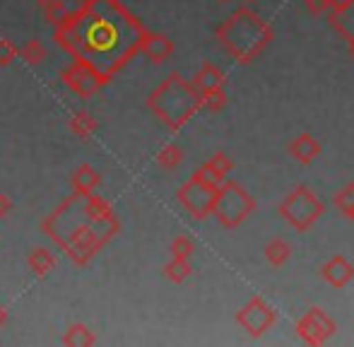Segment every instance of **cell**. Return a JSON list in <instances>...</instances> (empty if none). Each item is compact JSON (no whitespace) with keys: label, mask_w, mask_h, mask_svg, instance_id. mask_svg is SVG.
Here are the masks:
<instances>
[{"label":"cell","mask_w":354,"mask_h":347,"mask_svg":"<svg viewBox=\"0 0 354 347\" xmlns=\"http://www.w3.org/2000/svg\"><path fill=\"white\" fill-rule=\"evenodd\" d=\"M61 80H63V85H66L68 89H73V92L82 99H89L92 94H97L99 89L109 82L106 77L97 71V68L89 66V63H84V61H80V58H73L71 66L63 68Z\"/></svg>","instance_id":"obj_8"},{"label":"cell","mask_w":354,"mask_h":347,"mask_svg":"<svg viewBox=\"0 0 354 347\" xmlns=\"http://www.w3.org/2000/svg\"><path fill=\"white\" fill-rule=\"evenodd\" d=\"M277 212L294 232H308L323 217L326 205L311 188L301 183V186H297L282 198V203L277 205Z\"/></svg>","instance_id":"obj_5"},{"label":"cell","mask_w":354,"mask_h":347,"mask_svg":"<svg viewBox=\"0 0 354 347\" xmlns=\"http://www.w3.org/2000/svg\"><path fill=\"white\" fill-rule=\"evenodd\" d=\"M277 314L263 297H251L241 309L236 311V323L246 330L251 338H261L275 326Z\"/></svg>","instance_id":"obj_9"},{"label":"cell","mask_w":354,"mask_h":347,"mask_svg":"<svg viewBox=\"0 0 354 347\" xmlns=\"http://www.w3.org/2000/svg\"><path fill=\"white\" fill-rule=\"evenodd\" d=\"M34 3H39L41 8H46V5H48V3H53V0H34Z\"/></svg>","instance_id":"obj_35"},{"label":"cell","mask_w":354,"mask_h":347,"mask_svg":"<svg viewBox=\"0 0 354 347\" xmlns=\"http://www.w3.org/2000/svg\"><path fill=\"white\" fill-rule=\"evenodd\" d=\"M102 183V176L92 165H80L71 176V186L75 193H94Z\"/></svg>","instance_id":"obj_16"},{"label":"cell","mask_w":354,"mask_h":347,"mask_svg":"<svg viewBox=\"0 0 354 347\" xmlns=\"http://www.w3.org/2000/svg\"><path fill=\"white\" fill-rule=\"evenodd\" d=\"M214 37L222 44V48L239 63H251L261 56L268 48V44L272 41L275 32L272 27L261 17L258 12H253L251 8H236L217 29Z\"/></svg>","instance_id":"obj_3"},{"label":"cell","mask_w":354,"mask_h":347,"mask_svg":"<svg viewBox=\"0 0 354 347\" xmlns=\"http://www.w3.org/2000/svg\"><path fill=\"white\" fill-rule=\"evenodd\" d=\"M217 186H212L210 181L201 176V174H193L181 188H178L176 198L183 205V210L188 212L196 220H207L214 210V200H217Z\"/></svg>","instance_id":"obj_7"},{"label":"cell","mask_w":354,"mask_h":347,"mask_svg":"<svg viewBox=\"0 0 354 347\" xmlns=\"http://www.w3.org/2000/svg\"><path fill=\"white\" fill-rule=\"evenodd\" d=\"M41 229L75 265H87L121 232V222L104 198L73 191V196L44 220Z\"/></svg>","instance_id":"obj_2"},{"label":"cell","mask_w":354,"mask_h":347,"mask_svg":"<svg viewBox=\"0 0 354 347\" xmlns=\"http://www.w3.org/2000/svg\"><path fill=\"white\" fill-rule=\"evenodd\" d=\"M294 330H297L301 343L316 347V345H326L328 340L335 335L337 323L321 309V306H313V309H308L306 314L294 323Z\"/></svg>","instance_id":"obj_10"},{"label":"cell","mask_w":354,"mask_h":347,"mask_svg":"<svg viewBox=\"0 0 354 347\" xmlns=\"http://www.w3.org/2000/svg\"><path fill=\"white\" fill-rule=\"evenodd\" d=\"M56 256H53V251H48V249H34L32 254L27 256V265H29V270L34 272V275H39V277H44V275H48V272L56 268Z\"/></svg>","instance_id":"obj_18"},{"label":"cell","mask_w":354,"mask_h":347,"mask_svg":"<svg viewBox=\"0 0 354 347\" xmlns=\"http://www.w3.org/2000/svg\"><path fill=\"white\" fill-rule=\"evenodd\" d=\"M234 169V162L229 160L224 152H214V155L210 157V160L205 162V165L198 169V174H201L205 181H210L212 186H222L224 181H227V174Z\"/></svg>","instance_id":"obj_13"},{"label":"cell","mask_w":354,"mask_h":347,"mask_svg":"<svg viewBox=\"0 0 354 347\" xmlns=\"http://www.w3.org/2000/svg\"><path fill=\"white\" fill-rule=\"evenodd\" d=\"M287 150L294 162H299V165H311V162H316L318 157H321L323 147H321V142H318V138H313L311 133H299V135L289 142Z\"/></svg>","instance_id":"obj_12"},{"label":"cell","mask_w":354,"mask_h":347,"mask_svg":"<svg viewBox=\"0 0 354 347\" xmlns=\"http://www.w3.org/2000/svg\"><path fill=\"white\" fill-rule=\"evenodd\" d=\"M193 268H191V259H174L164 265V277H167L169 282H174V285H181V282H186L188 277H191Z\"/></svg>","instance_id":"obj_21"},{"label":"cell","mask_w":354,"mask_h":347,"mask_svg":"<svg viewBox=\"0 0 354 347\" xmlns=\"http://www.w3.org/2000/svg\"><path fill=\"white\" fill-rule=\"evenodd\" d=\"M17 56H19V48L10 39H0V68L10 66Z\"/></svg>","instance_id":"obj_29"},{"label":"cell","mask_w":354,"mask_h":347,"mask_svg":"<svg viewBox=\"0 0 354 347\" xmlns=\"http://www.w3.org/2000/svg\"><path fill=\"white\" fill-rule=\"evenodd\" d=\"M183 162V150L178 145H174V142H169V145H164L162 150L157 152V165L162 167V169H176L178 165Z\"/></svg>","instance_id":"obj_23"},{"label":"cell","mask_w":354,"mask_h":347,"mask_svg":"<svg viewBox=\"0 0 354 347\" xmlns=\"http://www.w3.org/2000/svg\"><path fill=\"white\" fill-rule=\"evenodd\" d=\"M333 203H335V207L342 212L345 217H350L354 212V181L345 183V186L340 188V191L335 193V198H333Z\"/></svg>","instance_id":"obj_25"},{"label":"cell","mask_w":354,"mask_h":347,"mask_svg":"<svg viewBox=\"0 0 354 347\" xmlns=\"http://www.w3.org/2000/svg\"><path fill=\"white\" fill-rule=\"evenodd\" d=\"M328 24L335 34H340L342 39L352 41L354 39V3L345 5V8H337L328 12Z\"/></svg>","instance_id":"obj_15"},{"label":"cell","mask_w":354,"mask_h":347,"mask_svg":"<svg viewBox=\"0 0 354 347\" xmlns=\"http://www.w3.org/2000/svg\"><path fill=\"white\" fill-rule=\"evenodd\" d=\"M263 254H266V261L270 263L272 268H280L289 261V256H292V246H289V241H284L282 236H275V239H270L266 244Z\"/></svg>","instance_id":"obj_19"},{"label":"cell","mask_w":354,"mask_h":347,"mask_svg":"<svg viewBox=\"0 0 354 347\" xmlns=\"http://www.w3.org/2000/svg\"><path fill=\"white\" fill-rule=\"evenodd\" d=\"M224 106H227V92H224V87L210 89V92H203V109L217 113V111H222Z\"/></svg>","instance_id":"obj_26"},{"label":"cell","mask_w":354,"mask_h":347,"mask_svg":"<svg viewBox=\"0 0 354 347\" xmlns=\"http://www.w3.org/2000/svg\"><path fill=\"white\" fill-rule=\"evenodd\" d=\"M19 56H22V61L27 63V66H39V63L46 61V46H44V41H39V39H29L22 51H19Z\"/></svg>","instance_id":"obj_24"},{"label":"cell","mask_w":354,"mask_h":347,"mask_svg":"<svg viewBox=\"0 0 354 347\" xmlns=\"http://www.w3.org/2000/svg\"><path fill=\"white\" fill-rule=\"evenodd\" d=\"M222 3H229V0H222Z\"/></svg>","instance_id":"obj_38"},{"label":"cell","mask_w":354,"mask_h":347,"mask_svg":"<svg viewBox=\"0 0 354 347\" xmlns=\"http://www.w3.org/2000/svg\"><path fill=\"white\" fill-rule=\"evenodd\" d=\"M97 126H99L97 118L89 111H77V113H73V118H71V131L77 138H82V140H87V138L97 131Z\"/></svg>","instance_id":"obj_22"},{"label":"cell","mask_w":354,"mask_h":347,"mask_svg":"<svg viewBox=\"0 0 354 347\" xmlns=\"http://www.w3.org/2000/svg\"><path fill=\"white\" fill-rule=\"evenodd\" d=\"M12 207H15L12 198H10L8 193H0V220H3V217H8L10 212H12Z\"/></svg>","instance_id":"obj_31"},{"label":"cell","mask_w":354,"mask_h":347,"mask_svg":"<svg viewBox=\"0 0 354 347\" xmlns=\"http://www.w3.org/2000/svg\"><path fill=\"white\" fill-rule=\"evenodd\" d=\"M97 343V335L92 333V328L84 323H73L71 328L66 330V335H63V345L68 347H92Z\"/></svg>","instance_id":"obj_20"},{"label":"cell","mask_w":354,"mask_h":347,"mask_svg":"<svg viewBox=\"0 0 354 347\" xmlns=\"http://www.w3.org/2000/svg\"><path fill=\"white\" fill-rule=\"evenodd\" d=\"M318 272H321L323 280H326L330 287H335V290H342V287H347L354 280V265L340 254L328 259Z\"/></svg>","instance_id":"obj_11"},{"label":"cell","mask_w":354,"mask_h":347,"mask_svg":"<svg viewBox=\"0 0 354 347\" xmlns=\"http://www.w3.org/2000/svg\"><path fill=\"white\" fill-rule=\"evenodd\" d=\"M306 3V10L311 15H326L330 12V0H304Z\"/></svg>","instance_id":"obj_30"},{"label":"cell","mask_w":354,"mask_h":347,"mask_svg":"<svg viewBox=\"0 0 354 347\" xmlns=\"http://www.w3.org/2000/svg\"><path fill=\"white\" fill-rule=\"evenodd\" d=\"M63 3H66V8H68V12H77L80 8H82L84 3H87V0H63Z\"/></svg>","instance_id":"obj_32"},{"label":"cell","mask_w":354,"mask_h":347,"mask_svg":"<svg viewBox=\"0 0 354 347\" xmlns=\"http://www.w3.org/2000/svg\"><path fill=\"white\" fill-rule=\"evenodd\" d=\"M169 251H171L174 259H191V256L196 254V241H193L191 236L178 234L176 239L171 241V246H169Z\"/></svg>","instance_id":"obj_27"},{"label":"cell","mask_w":354,"mask_h":347,"mask_svg":"<svg viewBox=\"0 0 354 347\" xmlns=\"http://www.w3.org/2000/svg\"><path fill=\"white\" fill-rule=\"evenodd\" d=\"M354 3V0H330V10H337V8H345V5Z\"/></svg>","instance_id":"obj_33"},{"label":"cell","mask_w":354,"mask_h":347,"mask_svg":"<svg viewBox=\"0 0 354 347\" xmlns=\"http://www.w3.org/2000/svg\"><path fill=\"white\" fill-rule=\"evenodd\" d=\"M147 106L164 126L181 131L203 109V94L193 82L183 80L178 73H171L162 85L149 92Z\"/></svg>","instance_id":"obj_4"},{"label":"cell","mask_w":354,"mask_h":347,"mask_svg":"<svg viewBox=\"0 0 354 347\" xmlns=\"http://www.w3.org/2000/svg\"><path fill=\"white\" fill-rule=\"evenodd\" d=\"M44 17H46V22H51L53 27H56V24H61L63 19L71 17V12H68L63 0H53V3H48L46 8H44Z\"/></svg>","instance_id":"obj_28"},{"label":"cell","mask_w":354,"mask_h":347,"mask_svg":"<svg viewBox=\"0 0 354 347\" xmlns=\"http://www.w3.org/2000/svg\"><path fill=\"white\" fill-rule=\"evenodd\" d=\"M142 53L149 58L152 63H164L169 56L174 53V41L167 37V34H159V32H147L142 44Z\"/></svg>","instance_id":"obj_14"},{"label":"cell","mask_w":354,"mask_h":347,"mask_svg":"<svg viewBox=\"0 0 354 347\" xmlns=\"http://www.w3.org/2000/svg\"><path fill=\"white\" fill-rule=\"evenodd\" d=\"M350 56L354 58V39H352V41H350Z\"/></svg>","instance_id":"obj_36"},{"label":"cell","mask_w":354,"mask_h":347,"mask_svg":"<svg viewBox=\"0 0 354 347\" xmlns=\"http://www.w3.org/2000/svg\"><path fill=\"white\" fill-rule=\"evenodd\" d=\"M5 323H8V309H5V306L0 304V328H3Z\"/></svg>","instance_id":"obj_34"},{"label":"cell","mask_w":354,"mask_h":347,"mask_svg":"<svg viewBox=\"0 0 354 347\" xmlns=\"http://www.w3.org/2000/svg\"><path fill=\"white\" fill-rule=\"evenodd\" d=\"M350 220H352V222H354V212H352V215H350Z\"/></svg>","instance_id":"obj_37"},{"label":"cell","mask_w":354,"mask_h":347,"mask_svg":"<svg viewBox=\"0 0 354 347\" xmlns=\"http://www.w3.org/2000/svg\"><path fill=\"white\" fill-rule=\"evenodd\" d=\"M193 85L203 92H210V89H217V87H224V73L219 71L214 63L205 61L201 66V71L196 73V77H193Z\"/></svg>","instance_id":"obj_17"},{"label":"cell","mask_w":354,"mask_h":347,"mask_svg":"<svg viewBox=\"0 0 354 347\" xmlns=\"http://www.w3.org/2000/svg\"><path fill=\"white\" fill-rule=\"evenodd\" d=\"M147 29L121 0H87L53 27V39L71 58L94 66L106 80L142 53Z\"/></svg>","instance_id":"obj_1"},{"label":"cell","mask_w":354,"mask_h":347,"mask_svg":"<svg viewBox=\"0 0 354 347\" xmlns=\"http://www.w3.org/2000/svg\"><path fill=\"white\" fill-rule=\"evenodd\" d=\"M256 212V198L236 181H224L217 191V200H214L212 217L227 229H236L241 227L248 217Z\"/></svg>","instance_id":"obj_6"}]
</instances>
